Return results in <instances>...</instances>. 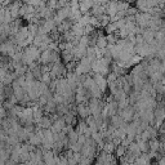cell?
I'll list each match as a JSON object with an SVG mask.
<instances>
[{
	"instance_id": "1",
	"label": "cell",
	"mask_w": 165,
	"mask_h": 165,
	"mask_svg": "<svg viewBox=\"0 0 165 165\" xmlns=\"http://www.w3.org/2000/svg\"><path fill=\"white\" fill-rule=\"evenodd\" d=\"M115 148H116V146L114 145L111 141H108V142H106L103 145V152H106V153H108V155H112L114 153V151H115Z\"/></svg>"
},
{
	"instance_id": "5",
	"label": "cell",
	"mask_w": 165,
	"mask_h": 165,
	"mask_svg": "<svg viewBox=\"0 0 165 165\" xmlns=\"http://www.w3.org/2000/svg\"><path fill=\"white\" fill-rule=\"evenodd\" d=\"M157 165H165V155H163L157 160Z\"/></svg>"
},
{
	"instance_id": "2",
	"label": "cell",
	"mask_w": 165,
	"mask_h": 165,
	"mask_svg": "<svg viewBox=\"0 0 165 165\" xmlns=\"http://www.w3.org/2000/svg\"><path fill=\"white\" fill-rule=\"evenodd\" d=\"M137 145H138V148L141 151L142 153H147L150 151V147H148V142L146 141H142V139H139L138 142H137Z\"/></svg>"
},
{
	"instance_id": "3",
	"label": "cell",
	"mask_w": 165,
	"mask_h": 165,
	"mask_svg": "<svg viewBox=\"0 0 165 165\" xmlns=\"http://www.w3.org/2000/svg\"><path fill=\"white\" fill-rule=\"evenodd\" d=\"M148 147L151 151H159V147H160V141L157 138L155 139H148Z\"/></svg>"
},
{
	"instance_id": "4",
	"label": "cell",
	"mask_w": 165,
	"mask_h": 165,
	"mask_svg": "<svg viewBox=\"0 0 165 165\" xmlns=\"http://www.w3.org/2000/svg\"><path fill=\"white\" fill-rule=\"evenodd\" d=\"M115 151H116V156L117 157H121V156H124L125 155V152H126V147H124L120 143L119 146H116V148H115Z\"/></svg>"
}]
</instances>
